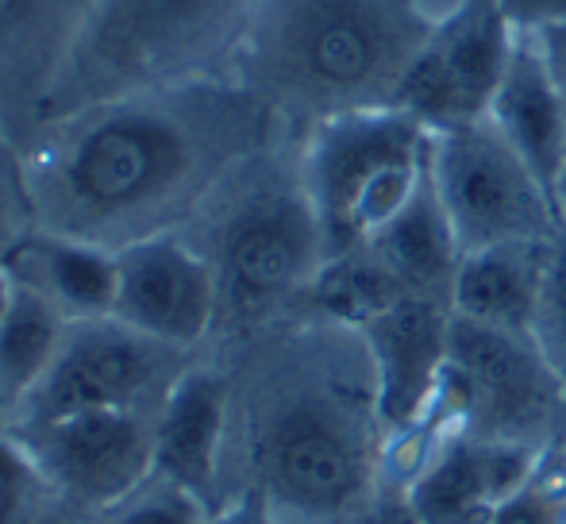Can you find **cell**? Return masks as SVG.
<instances>
[{"label": "cell", "mask_w": 566, "mask_h": 524, "mask_svg": "<svg viewBox=\"0 0 566 524\" xmlns=\"http://www.w3.org/2000/svg\"><path fill=\"white\" fill-rule=\"evenodd\" d=\"M270 108L239 82H197L59 116L28 163L46 235L119 251L163 235L254 150Z\"/></svg>", "instance_id": "obj_1"}, {"label": "cell", "mask_w": 566, "mask_h": 524, "mask_svg": "<svg viewBox=\"0 0 566 524\" xmlns=\"http://www.w3.org/2000/svg\"><path fill=\"white\" fill-rule=\"evenodd\" d=\"M424 0H259L235 46V82L308 128L394 105L432 35Z\"/></svg>", "instance_id": "obj_2"}, {"label": "cell", "mask_w": 566, "mask_h": 524, "mask_svg": "<svg viewBox=\"0 0 566 524\" xmlns=\"http://www.w3.org/2000/svg\"><path fill=\"white\" fill-rule=\"evenodd\" d=\"M381 440L366 347L347 370H297L274 386L254 420L251 490L277 524H336L381 474Z\"/></svg>", "instance_id": "obj_3"}, {"label": "cell", "mask_w": 566, "mask_h": 524, "mask_svg": "<svg viewBox=\"0 0 566 524\" xmlns=\"http://www.w3.org/2000/svg\"><path fill=\"white\" fill-rule=\"evenodd\" d=\"M259 0H90L43 101L59 116L209 77L235 59Z\"/></svg>", "instance_id": "obj_4"}, {"label": "cell", "mask_w": 566, "mask_h": 524, "mask_svg": "<svg viewBox=\"0 0 566 524\" xmlns=\"http://www.w3.org/2000/svg\"><path fill=\"white\" fill-rule=\"evenodd\" d=\"M432 132L405 108H358L313 124L301 150V181L332 255L370 243L420 189Z\"/></svg>", "instance_id": "obj_5"}, {"label": "cell", "mask_w": 566, "mask_h": 524, "mask_svg": "<svg viewBox=\"0 0 566 524\" xmlns=\"http://www.w3.org/2000/svg\"><path fill=\"white\" fill-rule=\"evenodd\" d=\"M328 259V235L301 170L290 181H259L231 205L209 259L217 274V324L259 328L301 305Z\"/></svg>", "instance_id": "obj_6"}, {"label": "cell", "mask_w": 566, "mask_h": 524, "mask_svg": "<svg viewBox=\"0 0 566 524\" xmlns=\"http://www.w3.org/2000/svg\"><path fill=\"white\" fill-rule=\"evenodd\" d=\"M443 390L459 428L478 440H509L547 451L566 432V386L532 336L451 313Z\"/></svg>", "instance_id": "obj_7"}, {"label": "cell", "mask_w": 566, "mask_h": 524, "mask_svg": "<svg viewBox=\"0 0 566 524\" xmlns=\"http://www.w3.org/2000/svg\"><path fill=\"white\" fill-rule=\"evenodd\" d=\"M428 170L462 255L563 232L555 201L485 116L432 132Z\"/></svg>", "instance_id": "obj_8"}, {"label": "cell", "mask_w": 566, "mask_h": 524, "mask_svg": "<svg viewBox=\"0 0 566 524\" xmlns=\"http://www.w3.org/2000/svg\"><path fill=\"white\" fill-rule=\"evenodd\" d=\"M155 412L85 409L20 428L12 440L28 455L39 486L97 517L155 474Z\"/></svg>", "instance_id": "obj_9"}, {"label": "cell", "mask_w": 566, "mask_h": 524, "mask_svg": "<svg viewBox=\"0 0 566 524\" xmlns=\"http://www.w3.org/2000/svg\"><path fill=\"white\" fill-rule=\"evenodd\" d=\"M521 28L501 0H454L405 74L394 105L428 132L482 120L513 59Z\"/></svg>", "instance_id": "obj_10"}, {"label": "cell", "mask_w": 566, "mask_h": 524, "mask_svg": "<svg viewBox=\"0 0 566 524\" xmlns=\"http://www.w3.org/2000/svg\"><path fill=\"white\" fill-rule=\"evenodd\" d=\"M170 355L174 347L139 336L116 316L70 324L51 370L15 405V432L85 409H147L178 378Z\"/></svg>", "instance_id": "obj_11"}, {"label": "cell", "mask_w": 566, "mask_h": 524, "mask_svg": "<svg viewBox=\"0 0 566 524\" xmlns=\"http://www.w3.org/2000/svg\"><path fill=\"white\" fill-rule=\"evenodd\" d=\"M116 266L119 285L113 316L132 332L186 352L217 328L212 262L174 240L170 232L119 248Z\"/></svg>", "instance_id": "obj_12"}, {"label": "cell", "mask_w": 566, "mask_h": 524, "mask_svg": "<svg viewBox=\"0 0 566 524\" xmlns=\"http://www.w3.org/2000/svg\"><path fill=\"white\" fill-rule=\"evenodd\" d=\"M374 375L381 428L401 436L424 420L448 370L451 305L440 297H401L358 328Z\"/></svg>", "instance_id": "obj_13"}, {"label": "cell", "mask_w": 566, "mask_h": 524, "mask_svg": "<svg viewBox=\"0 0 566 524\" xmlns=\"http://www.w3.org/2000/svg\"><path fill=\"white\" fill-rule=\"evenodd\" d=\"M547 451L451 432L405 486L417 524H485L513 490L532 482Z\"/></svg>", "instance_id": "obj_14"}, {"label": "cell", "mask_w": 566, "mask_h": 524, "mask_svg": "<svg viewBox=\"0 0 566 524\" xmlns=\"http://www.w3.org/2000/svg\"><path fill=\"white\" fill-rule=\"evenodd\" d=\"M228 382L217 370H181L155 412V479L186 490L217 517Z\"/></svg>", "instance_id": "obj_15"}, {"label": "cell", "mask_w": 566, "mask_h": 524, "mask_svg": "<svg viewBox=\"0 0 566 524\" xmlns=\"http://www.w3.org/2000/svg\"><path fill=\"white\" fill-rule=\"evenodd\" d=\"M485 120L524 158V166L536 174L544 193L559 209L566 181V105L532 31H521L516 39L513 59L493 93Z\"/></svg>", "instance_id": "obj_16"}, {"label": "cell", "mask_w": 566, "mask_h": 524, "mask_svg": "<svg viewBox=\"0 0 566 524\" xmlns=\"http://www.w3.org/2000/svg\"><path fill=\"white\" fill-rule=\"evenodd\" d=\"M555 240L501 243V248L462 255L451 285V313L462 321L532 336L539 285H544L547 255H552Z\"/></svg>", "instance_id": "obj_17"}, {"label": "cell", "mask_w": 566, "mask_h": 524, "mask_svg": "<svg viewBox=\"0 0 566 524\" xmlns=\"http://www.w3.org/2000/svg\"><path fill=\"white\" fill-rule=\"evenodd\" d=\"M363 248L401 282L405 293H412V297H440L451 305V285L454 274H459L462 248L454 240L451 220L432 186V170L424 174L412 201Z\"/></svg>", "instance_id": "obj_18"}, {"label": "cell", "mask_w": 566, "mask_h": 524, "mask_svg": "<svg viewBox=\"0 0 566 524\" xmlns=\"http://www.w3.org/2000/svg\"><path fill=\"white\" fill-rule=\"evenodd\" d=\"M20 251L28 262L20 282L43 293L70 324L113 316L119 285L116 251L82 240H62V235L31 240Z\"/></svg>", "instance_id": "obj_19"}, {"label": "cell", "mask_w": 566, "mask_h": 524, "mask_svg": "<svg viewBox=\"0 0 566 524\" xmlns=\"http://www.w3.org/2000/svg\"><path fill=\"white\" fill-rule=\"evenodd\" d=\"M70 321L43 297L20 282L8 316L0 321V401L20 405L51 370Z\"/></svg>", "instance_id": "obj_20"}, {"label": "cell", "mask_w": 566, "mask_h": 524, "mask_svg": "<svg viewBox=\"0 0 566 524\" xmlns=\"http://www.w3.org/2000/svg\"><path fill=\"white\" fill-rule=\"evenodd\" d=\"M401 297H409L401 290V282L366 248H355V251H339V255L324 262L301 305L313 308L324 324H339V328L358 332L366 321L386 313Z\"/></svg>", "instance_id": "obj_21"}, {"label": "cell", "mask_w": 566, "mask_h": 524, "mask_svg": "<svg viewBox=\"0 0 566 524\" xmlns=\"http://www.w3.org/2000/svg\"><path fill=\"white\" fill-rule=\"evenodd\" d=\"M85 8L90 0H0V66H35L51 85Z\"/></svg>", "instance_id": "obj_22"}, {"label": "cell", "mask_w": 566, "mask_h": 524, "mask_svg": "<svg viewBox=\"0 0 566 524\" xmlns=\"http://www.w3.org/2000/svg\"><path fill=\"white\" fill-rule=\"evenodd\" d=\"M212 513L205 510L197 497H189L186 490L170 486V482L150 474L139 490H132L127 497H119L116 505H108L105 513H97L93 524H209Z\"/></svg>", "instance_id": "obj_23"}, {"label": "cell", "mask_w": 566, "mask_h": 524, "mask_svg": "<svg viewBox=\"0 0 566 524\" xmlns=\"http://www.w3.org/2000/svg\"><path fill=\"white\" fill-rule=\"evenodd\" d=\"M532 339L566 386V232H559V240L552 243V255H547Z\"/></svg>", "instance_id": "obj_24"}, {"label": "cell", "mask_w": 566, "mask_h": 524, "mask_svg": "<svg viewBox=\"0 0 566 524\" xmlns=\"http://www.w3.org/2000/svg\"><path fill=\"white\" fill-rule=\"evenodd\" d=\"M485 524H566V482L539 467L536 479L513 490Z\"/></svg>", "instance_id": "obj_25"}, {"label": "cell", "mask_w": 566, "mask_h": 524, "mask_svg": "<svg viewBox=\"0 0 566 524\" xmlns=\"http://www.w3.org/2000/svg\"><path fill=\"white\" fill-rule=\"evenodd\" d=\"M521 31H544L566 20V0H501Z\"/></svg>", "instance_id": "obj_26"}, {"label": "cell", "mask_w": 566, "mask_h": 524, "mask_svg": "<svg viewBox=\"0 0 566 524\" xmlns=\"http://www.w3.org/2000/svg\"><path fill=\"white\" fill-rule=\"evenodd\" d=\"M532 35L539 39V51H544L547 66H552L555 85H559L563 105H566V20L552 23V28H544V31H532Z\"/></svg>", "instance_id": "obj_27"}, {"label": "cell", "mask_w": 566, "mask_h": 524, "mask_svg": "<svg viewBox=\"0 0 566 524\" xmlns=\"http://www.w3.org/2000/svg\"><path fill=\"white\" fill-rule=\"evenodd\" d=\"M209 524H277V521L270 517L259 490H247V494L239 497V505H231L228 513H217Z\"/></svg>", "instance_id": "obj_28"}, {"label": "cell", "mask_w": 566, "mask_h": 524, "mask_svg": "<svg viewBox=\"0 0 566 524\" xmlns=\"http://www.w3.org/2000/svg\"><path fill=\"white\" fill-rule=\"evenodd\" d=\"M12 232H15V209L8 189L0 186V259H4V251H12Z\"/></svg>", "instance_id": "obj_29"}, {"label": "cell", "mask_w": 566, "mask_h": 524, "mask_svg": "<svg viewBox=\"0 0 566 524\" xmlns=\"http://www.w3.org/2000/svg\"><path fill=\"white\" fill-rule=\"evenodd\" d=\"M15 290H20V277L8 270V262L0 259V321L8 316V308H12V301H15Z\"/></svg>", "instance_id": "obj_30"}, {"label": "cell", "mask_w": 566, "mask_h": 524, "mask_svg": "<svg viewBox=\"0 0 566 524\" xmlns=\"http://www.w3.org/2000/svg\"><path fill=\"white\" fill-rule=\"evenodd\" d=\"M544 467H547V471H552V474H559V479L566 482V432L559 436V440L552 443V448H547Z\"/></svg>", "instance_id": "obj_31"}, {"label": "cell", "mask_w": 566, "mask_h": 524, "mask_svg": "<svg viewBox=\"0 0 566 524\" xmlns=\"http://www.w3.org/2000/svg\"><path fill=\"white\" fill-rule=\"evenodd\" d=\"M559 220H563V232H566V181H563V197H559Z\"/></svg>", "instance_id": "obj_32"}]
</instances>
